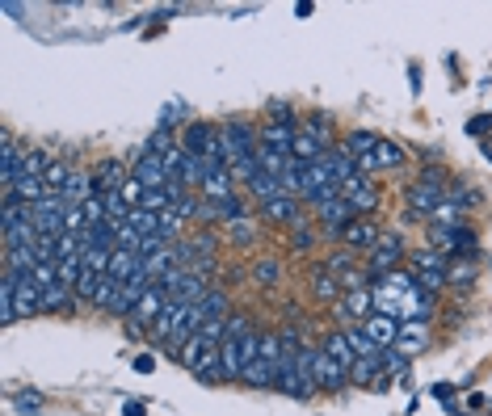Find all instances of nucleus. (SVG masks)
Wrapping results in <instances>:
<instances>
[{"label":"nucleus","mask_w":492,"mask_h":416,"mask_svg":"<svg viewBox=\"0 0 492 416\" xmlns=\"http://www.w3.org/2000/svg\"><path fill=\"white\" fill-rule=\"evenodd\" d=\"M177 361L190 370L194 378H203V383H223V366H219V345L215 341H206L203 333H194L186 345L177 349Z\"/></svg>","instance_id":"f257e3e1"},{"label":"nucleus","mask_w":492,"mask_h":416,"mask_svg":"<svg viewBox=\"0 0 492 416\" xmlns=\"http://www.w3.org/2000/svg\"><path fill=\"white\" fill-rule=\"evenodd\" d=\"M412 286H417V282H412L409 269H396V274L375 277V286H370V294H375V311L400 319V311H404V299H409Z\"/></svg>","instance_id":"f03ea898"},{"label":"nucleus","mask_w":492,"mask_h":416,"mask_svg":"<svg viewBox=\"0 0 492 416\" xmlns=\"http://www.w3.org/2000/svg\"><path fill=\"white\" fill-rule=\"evenodd\" d=\"M442 202H446V185H442V173H437V168H425L421 177L409 185V219L417 223L421 215H434Z\"/></svg>","instance_id":"7ed1b4c3"},{"label":"nucleus","mask_w":492,"mask_h":416,"mask_svg":"<svg viewBox=\"0 0 492 416\" xmlns=\"http://www.w3.org/2000/svg\"><path fill=\"white\" fill-rule=\"evenodd\" d=\"M404 257H409V244H404V236H400V232H383L379 244H375V249L362 257V261H367V277L396 274Z\"/></svg>","instance_id":"20e7f679"},{"label":"nucleus","mask_w":492,"mask_h":416,"mask_svg":"<svg viewBox=\"0 0 492 416\" xmlns=\"http://www.w3.org/2000/svg\"><path fill=\"white\" fill-rule=\"evenodd\" d=\"M315 210V223H320V236H332V240H341V232L350 227V223L358 219L354 207L345 202V198H332V202H320Z\"/></svg>","instance_id":"39448f33"},{"label":"nucleus","mask_w":492,"mask_h":416,"mask_svg":"<svg viewBox=\"0 0 492 416\" xmlns=\"http://www.w3.org/2000/svg\"><path fill=\"white\" fill-rule=\"evenodd\" d=\"M341 198L354 207L358 219H367V215H375V210H379V198L383 194H379V185H375L370 177H354V181H345V185H341Z\"/></svg>","instance_id":"423d86ee"},{"label":"nucleus","mask_w":492,"mask_h":416,"mask_svg":"<svg viewBox=\"0 0 492 416\" xmlns=\"http://www.w3.org/2000/svg\"><path fill=\"white\" fill-rule=\"evenodd\" d=\"M228 131V148H232V165L236 160H245V156H257L261 148V126L245 123V118H232V123L223 126Z\"/></svg>","instance_id":"0eeeda50"},{"label":"nucleus","mask_w":492,"mask_h":416,"mask_svg":"<svg viewBox=\"0 0 492 416\" xmlns=\"http://www.w3.org/2000/svg\"><path fill=\"white\" fill-rule=\"evenodd\" d=\"M379 236H383V227L375 219H354L341 232V249H354L358 257H367V252L379 244Z\"/></svg>","instance_id":"6e6552de"},{"label":"nucleus","mask_w":492,"mask_h":416,"mask_svg":"<svg viewBox=\"0 0 492 416\" xmlns=\"http://www.w3.org/2000/svg\"><path fill=\"white\" fill-rule=\"evenodd\" d=\"M164 307H168V291H164L160 282H151V291L143 294L135 303V311H131V324H135V328H151V324L160 319Z\"/></svg>","instance_id":"1a4fd4ad"},{"label":"nucleus","mask_w":492,"mask_h":416,"mask_svg":"<svg viewBox=\"0 0 492 416\" xmlns=\"http://www.w3.org/2000/svg\"><path fill=\"white\" fill-rule=\"evenodd\" d=\"M261 219H270V223H282V227H307V219H303V207H299V198H273V202H265L261 207Z\"/></svg>","instance_id":"9d476101"},{"label":"nucleus","mask_w":492,"mask_h":416,"mask_svg":"<svg viewBox=\"0 0 492 416\" xmlns=\"http://www.w3.org/2000/svg\"><path fill=\"white\" fill-rule=\"evenodd\" d=\"M126 177H131V165H123V160H101V165L93 168V190L97 194H118L126 185Z\"/></svg>","instance_id":"9b49d317"},{"label":"nucleus","mask_w":492,"mask_h":416,"mask_svg":"<svg viewBox=\"0 0 492 416\" xmlns=\"http://www.w3.org/2000/svg\"><path fill=\"white\" fill-rule=\"evenodd\" d=\"M236 173L232 168H206V177H203V202H223V198H236Z\"/></svg>","instance_id":"f8f14e48"},{"label":"nucleus","mask_w":492,"mask_h":416,"mask_svg":"<svg viewBox=\"0 0 492 416\" xmlns=\"http://www.w3.org/2000/svg\"><path fill=\"white\" fill-rule=\"evenodd\" d=\"M22 165H26V152H22L17 139L4 131V135H0V181H4V190H13V181L22 177Z\"/></svg>","instance_id":"ddd939ff"},{"label":"nucleus","mask_w":492,"mask_h":416,"mask_svg":"<svg viewBox=\"0 0 492 416\" xmlns=\"http://www.w3.org/2000/svg\"><path fill=\"white\" fill-rule=\"evenodd\" d=\"M131 177L143 181L148 190H164V185L173 181V177H168V168H164L160 156H143V152H139L135 160H131Z\"/></svg>","instance_id":"4468645a"},{"label":"nucleus","mask_w":492,"mask_h":416,"mask_svg":"<svg viewBox=\"0 0 492 416\" xmlns=\"http://www.w3.org/2000/svg\"><path fill=\"white\" fill-rule=\"evenodd\" d=\"M429 319H409V324H400V336H396V345L392 349H400L404 358H417L425 345H429Z\"/></svg>","instance_id":"2eb2a0df"},{"label":"nucleus","mask_w":492,"mask_h":416,"mask_svg":"<svg viewBox=\"0 0 492 416\" xmlns=\"http://www.w3.org/2000/svg\"><path fill=\"white\" fill-rule=\"evenodd\" d=\"M345 383H350V375L328 358L324 345H315V391H341Z\"/></svg>","instance_id":"dca6fc26"},{"label":"nucleus","mask_w":492,"mask_h":416,"mask_svg":"<svg viewBox=\"0 0 492 416\" xmlns=\"http://www.w3.org/2000/svg\"><path fill=\"white\" fill-rule=\"evenodd\" d=\"M341 294H345L341 277L328 274V265H315V274H312V299H315V303L332 307V303H341Z\"/></svg>","instance_id":"f3484780"},{"label":"nucleus","mask_w":492,"mask_h":416,"mask_svg":"<svg viewBox=\"0 0 492 416\" xmlns=\"http://www.w3.org/2000/svg\"><path fill=\"white\" fill-rule=\"evenodd\" d=\"M42 311V286L34 274H17V319H30Z\"/></svg>","instance_id":"a211bd4d"},{"label":"nucleus","mask_w":492,"mask_h":416,"mask_svg":"<svg viewBox=\"0 0 492 416\" xmlns=\"http://www.w3.org/2000/svg\"><path fill=\"white\" fill-rule=\"evenodd\" d=\"M337 307H341L345 319H354V324H367V319L375 316V294H370V286H362V291H345Z\"/></svg>","instance_id":"6ab92c4d"},{"label":"nucleus","mask_w":492,"mask_h":416,"mask_svg":"<svg viewBox=\"0 0 492 416\" xmlns=\"http://www.w3.org/2000/svg\"><path fill=\"white\" fill-rule=\"evenodd\" d=\"M211 131H215V126H211V123H203V118H190V123L181 126V135H177L181 152H186V156H206V143H211Z\"/></svg>","instance_id":"aec40b11"},{"label":"nucleus","mask_w":492,"mask_h":416,"mask_svg":"<svg viewBox=\"0 0 492 416\" xmlns=\"http://www.w3.org/2000/svg\"><path fill=\"white\" fill-rule=\"evenodd\" d=\"M324 353L332 361H337V366H341L345 375H350V370H354L358 366V353H354V345H350V336H345V328H332V333L324 336Z\"/></svg>","instance_id":"412c9836"},{"label":"nucleus","mask_w":492,"mask_h":416,"mask_svg":"<svg viewBox=\"0 0 492 416\" xmlns=\"http://www.w3.org/2000/svg\"><path fill=\"white\" fill-rule=\"evenodd\" d=\"M295 135H299V126L270 123V118H265V126H261V148H270V152H287V156H290V143H295Z\"/></svg>","instance_id":"4be33fe9"},{"label":"nucleus","mask_w":492,"mask_h":416,"mask_svg":"<svg viewBox=\"0 0 492 416\" xmlns=\"http://www.w3.org/2000/svg\"><path fill=\"white\" fill-rule=\"evenodd\" d=\"M362 328H367L370 341H375L379 349H392V345H396V336H400V319H392V316H383V311H375V316H370L367 324H362Z\"/></svg>","instance_id":"5701e85b"},{"label":"nucleus","mask_w":492,"mask_h":416,"mask_svg":"<svg viewBox=\"0 0 492 416\" xmlns=\"http://www.w3.org/2000/svg\"><path fill=\"white\" fill-rule=\"evenodd\" d=\"M332 152V148H324L320 139H312L307 131L299 126V135H295V143H290V156H295V165H315V160H324V156Z\"/></svg>","instance_id":"b1692460"},{"label":"nucleus","mask_w":492,"mask_h":416,"mask_svg":"<svg viewBox=\"0 0 492 416\" xmlns=\"http://www.w3.org/2000/svg\"><path fill=\"white\" fill-rule=\"evenodd\" d=\"M379 139H383V135H375V131H362V126H358V131H350V135H345L341 152H345V156H354V160H367V156H375Z\"/></svg>","instance_id":"393cba45"},{"label":"nucleus","mask_w":492,"mask_h":416,"mask_svg":"<svg viewBox=\"0 0 492 416\" xmlns=\"http://www.w3.org/2000/svg\"><path fill=\"white\" fill-rule=\"evenodd\" d=\"M248 194H253L261 207H265V202H273V198H282V181L270 177V173H257V177L248 181Z\"/></svg>","instance_id":"a878e982"},{"label":"nucleus","mask_w":492,"mask_h":416,"mask_svg":"<svg viewBox=\"0 0 492 416\" xmlns=\"http://www.w3.org/2000/svg\"><path fill=\"white\" fill-rule=\"evenodd\" d=\"M76 307V291H68V286H51V291H42V311L47 316H55V311H72Z\"/></svg>","instance_id":"bb28decb"},{"label":"nucleus","mask_w":492,"mask_h":416,"mask_svg":"<svg viewBox=\"0 0 492 416\" xmlns=\"http://www.w3.org/2000/svg\"><path fill=\"white\" fill-rule=\"evenodd\" d=\"M476 282V265H471V257H459V261L446 269V286H459V291H467Z\"/></svg>","instance_id":"cd10ccee"},{"label":"nucleus","mask_w":492,"mask_h":416,"mask_svg":"<svg viewBox=\"0 0 492 416\" xmlns=\"http://www.w3.org/2000/svg\"><path fill=\"white\" fill-rule=\"evenodd\" d=\"M404 148H400V143H392V139H379V148H375V165L379 168H400L404 165Z\"/></svg>","instance_id":"c85d7f7f"},{"label":"nucleus","mask_w":492,"mask_h":416,"mask_svg":"<svg viewBox=\"0 0 492 416\" xmlns=\"http://www.w3.org/2000/svg\"><path fill=\"white\" fill-rule=\"evenodd\" d=\"M345 336H350V345H354L358 358H370V353H383L375 341H370V333L362 328V324H345Z\"/></svg>","instance_id":"c756f323"},{"label":"nucleus","mask_w":492,"mask_h":416,"mask_svg":"<svg viewBox=\"0 0 492 416\" xmlns=\"http://www.w3.org/2000/svg\"><path fill=\"white\" fill-rule=\"evenodd\" d=\"M68 181H72V168L64 165L59 156H55L51 165H47V190H51V194H59V198H64V190H68Z\"/></svg>","instance_id":"7c9ffc66"},{"label":"nucleus","mask_w":492,"mask_h":416,"mask_svg":"<svg viewBox=\"0 0 492 416\" xmlns=\"http://www.w3.org/2000/svg\"><path fill=\"white\" fill-rule=\"evenodd\" d=\"M126 223H131V227H135L139 236H160V215H151V210H131V215H126Z\"/></svg>","instance_id":"2f4dec72"},{"label":"nucleus","mask_w":492,"mask_h":416,"mask_svg":"<svg viewBox=\"0 0 492 416\" xmlns=\"http://www.w3.org/2000/svg\"><path fill=\"white\" fill-rule=\"evenodd\" d=\"M278 277H282V265L273 261V257H257V261H253V282H257V286H273Z\"/></svg>","instance_id":"473e14b6"},{"label":"nucleus","mask_w":492,"mask_h":416,"mask_svg":"<svg viewBox=\"0 0 492 416\" xmlns=\"http://www.w3.org/2000/svg\"><path fill=\"white\" fill-rule=\"evenodd\" d=\"M429 219H434V227H459V223H467L463 219V207H459V202H451V198H446V202H442V207H437Z\"/></svg>","instance_id":"72a5a7b5"},{"label":"nucleus","mask_w":492,"mask_h":416,"mask_svg":"<svg viewBox=\"0 0 492 416\" xmlns=\"http://www.w3.org/2000/svg\"><path fill=\"white\" fill-rule=\"evenodd\" d=\"M324 265H328V274L345 277V274H354V269H358V252L354 249H341V252H332Z\"/></svg>","instance_id":"f704fd0d"},{"label":"nucleus","mask_w":492,"mask_h":416,"mask_svg":"<svg viewBox=\"0 0 492 416\" xmlns=\"http://www.w3.org/2000/svg\"><path fill=\"white\" fill-rule=\"evenodd\" d=\"M303 131L312 139H320L324 148H332V123H328V114H312V118L303 123Z\"/></svg>","instance_id":"c9c22d12"},{"label":"nucleus","mask_w":492,"mask_h":416,"mask_svg":"<svg viewBox=\"0 0 492 416\" xmlns=\"http://www.w3.org/2000/svg\"><path fill=\"white\" fill-rule=\"evenodd\" d=\"M81 210H84V223H89V227H101V223H109V215H106V198H101V194H93Z\"/></svg>","instance_id":"e433bc0d"},{"label":"nucleus","mask_w":492,"mask_h":416,"mask_svg":"<svg viewBox=\"0 0 492 416\" xmlns=\"http://www.w3.org/2000/svg\"><path fill=\"white\" fill-rule=\"evenodd\" d=\"M312 244H315V232H312V227H299V232L290 236V249H295V252H307Z\"/></svg>","instance_id":"4c0bfd02"},{"label":"nucleus","mask_w":492,"mask_h":416,"mask_svg":"<svg viewBox=\"0 0 492 416\" xmlns=\"http://www.w3.org/2000/svg\"><path fill=\"white\" fill-rule=\"evenodd\" d=\"M488 131H492V114H479V118H471V123H467V135H479V139H484Z\"/></svg>","instance_id":"58836bf2"},{"label":"nucleus","mask_w":492,"mask_h":416,"mask_svg":"<svg viewBox=\"0 0 492 416\" xmlns=\"http://www.w3.org/2000/svg\"><path fill=\"white\" fill-rule=\"evenodd\" d=\"M232 240H236V244H248V240H253V223H248V219H236V223H232Z\"/></svg>","instance_id":"ea45409f"},{"label":"nucleus","mask_w":492,"mask_h":416,"mask_svg":"<svg viewBox=\"0 0 492 416\" xmlns=\"http://www.w3.org/2000/svg\"><path fill=\"white\" fill-rule=\"evenodd\" d=\"M17 408H22V412H34V408H42V395L26 391V395H17Z\"/></svg>","instance_id":"a19ab883"},{"label":"nucleus","mask_w":492,"mask_h":416,"mask_svg":"<svg viewBox=\"0 0 492 416\" xmlns=\"http://www.w3.org/2000/svg\"><path fill=\"white\" fill-rule=\"evenodd\" d=\"M135 370H139V375H151V370H156V361H151L148 353H139V358H135Z\"/></svg>","instance_id":"79ce46f5"},{"label":"nucleus","mask_w":492,"mask_h":416,"mask_svg":"<svg viewBox=\"0 0 492 416\" xmlns=\"http://www.w3.org/2000/svg\"><path fill=\"white\" fill-rule=\"evenodd\" d=\"M429 395H437V400H451V383H434V387H429Z\"/></svg>","instance_id":"37998d69"},{"label":"nucleus","mask_w":492,"mask_h":416,"mask_svg":"<svg viewBox=\"0 0 492 416\" xmlns=\"http://www.w3.org/2000/svg\"><path fill=\"white\" fill-rule=\"evenodd\" d=\"M123 416H143V403H131V400H126V403H123Z\"/></svg>","instance_id":"c03bdc74"},{"label":"nucleus","mask_w":492,"mask_h":416,"mask_svg":"<svg viewBox=\"0 0 492 416\" xmlns=\"http://www.w3.org/2000/svg\"><path fill=\"white\" fill-rule=\"evenodd\" d=\"M312 9H315L312 0H299V4H295V17H307V13H312Z\"/></svg>","instance_id":"a18cd8bd"}]
</instances>
